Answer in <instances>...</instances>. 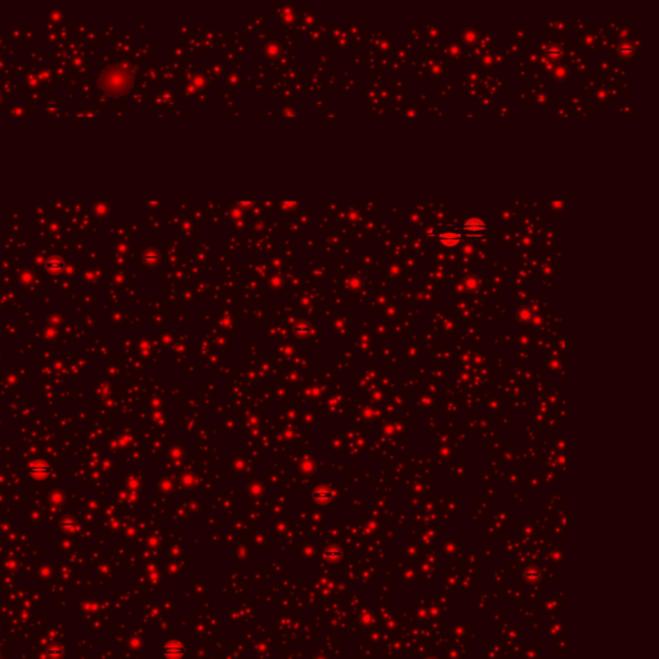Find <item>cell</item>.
<instances>
[{"label":"cell","instance_id":"cell-1","mask_svg":"<svg viewBox=\"0 0 659 659\" xmlns=\"http://www.w3.org/2000/svg\"><path fill=\"white\" fill-rule=\"evenodd\" d=\"M462 231L466 233L467 236L470 237H481L482 233H484L487 231V226L483 221L481 219H469L467 222H465L464 226H462Z\"/></svg>","mask_w":659,"mask_h":659},{"label":"cell","instance_id":"cell-2","mask_svg":"<svg viewBox=\"0 0 659 659\" xmlns=\"http://www.w3.org/2000/svg\"><path fill=\"white\" fill-rule=\"evenodd\" d=\"M438 240L442 245L447 246V247H453V246H456L461 241V235L458 232L446 231V232H442L438 236Z\"/></svg>","mask_w":659,"mask_h":659}]
</instances>
